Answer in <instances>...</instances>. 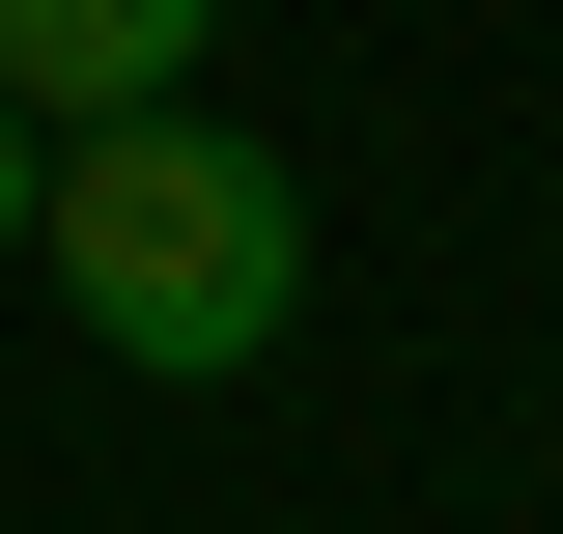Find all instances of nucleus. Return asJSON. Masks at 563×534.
Segmentation results:
<instances>
[{"instance_id":"obj_1","label":"nucleus","mask_w":563,"mask_h":534,"mask_svg":"<svg viewBox=\"0 0 563 534\" xmlns=\"http://www.w3.org/2000/svg\"><path fill=\"white\" fill-rule=\"evenodd\" d=\"M29 254H57V310L113 337L141 394H225V366H282V310H310V198H282V141H225L198 85L85 113L57 169H29Z\"/></svg>"},{"instance_id":"obj_2","label":"nucleus","mask_w":563,"mask_h":534,"mask_svg":"<svg viewBox=\"0 0 563 534\" xmlns=\"http://www.w3.org/2000/svg\"><path fill=\"white\" fill-rule=\"evenodd\" d=\"M198 57H225V0H0V113L29 141L141 113V85H198Z\"/></svg>"},{"instance_id":"obj_3","label":"nucleus","mask_w":563,"mask_h":534,"mask_svg":"<svg viewBox=\"0 0 563 534\" xmlns=\"http://www.w3.org/2000/svg\"><path fill=\"white\" fill-rule=\"evenodd\" d=\"M29 169H57V141H29V113H0V254H29Z\"/></svg>"}]
</instances>
